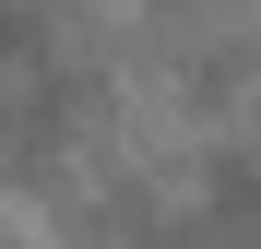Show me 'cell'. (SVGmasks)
I'll return each mask as SVG.
<instances>
[{
    "mask_svg": "<svg viewBox=\"0 0 261 249\" xmlns=\"http://www.w3.org/2000/svg\"><path fill=\"white\" fill-rule=\"evenodd\" d=\"M95 131V60L60 0H0V178H60Z\"/></svg>",
    "mask_w": 261,
    "mask_h": 249,
    "instance_id": "1",
    "label": "cell"
}]
</instances>
